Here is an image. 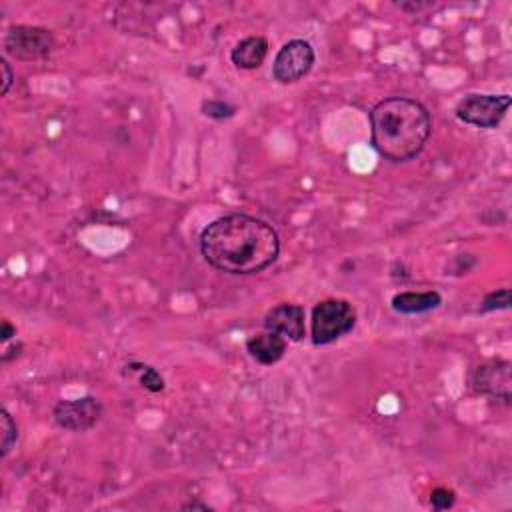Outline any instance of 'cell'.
Wrapping results in <instances>:
<instances>
[{
    "label": "cell",
    "mask_w": 512,
    "mask_h": 512,
    "mask_svg": "<svg viewBox=\"0 0 512 512\" xmlns=\"http://www.w3.org/2000/svg\"><path fill=\"white\" fill-rule=\"evenodd\" d=\"M0 428H3V450H0V455L6 456L10 450H13L16 438H18V430L16 425L13 421V416H10L6 411L0 413Z\"/></svg>",
    "instance_id": "14"
},
{
    "label": "cell",
    "mask_w": 512,
    "mask_h": 512,
    "mask_svg": "<svg viewBox=\"0 0 512 512\" xmlns=\"http://www.w3.org/2000/svg\"><path fill=\"white\" fill-rule=\"evenodd\" d=\"M266 55H269V40L264 36H247L232 48V65L242 70H254L262 67Z\"/></svg>",
    "instance_id": "11"
},
{
    "label": "cell",
    "mask_w": 512,
    "mask_h": 512,
    "mask_svg": "<svg viewBox=\"0 0 512 512\" xmlns=\"http://www.w3.org/2000/svg\"><path fill=\"white\" fill-rule=\"evenodd\" d=\"M247 351L256 363L271 366L281 361L286 353V339L276 333H259L247 339Z\"/></svg>",
    "instance_id": "10"
},
{
    "label": "cell",
    "mask_w": 512,
    "mask_h": 512,
    "mask_svg": "<svg viewBox=\"0 0 512 512\" xmlns=\"http://www.w3.org/2000/svg\"><path fill=\"white\" fill-rule=\"evenodd\" d=\"M202 112L209 118L224 120V118L234 117V112H237V108H234L232 105H229V102H222V100H204L202 102Z\"/></svg>",
    "instance_id": "16"
},
{
    "label": "cell",
    "mask_w": 512,
    "mask_h": 512,
    "mask_svg": "<svg viewBox=\"0 0 512 512\" xmlns=\"http://www.w3.org/2000/svg\"><path fill=\"white\" fill-rule=\"evenodd\" d=\"M470 384L475 393L508 404L512 398V366L503 358H490L475 368Z\"/></svg>",
    "instance_id": "7"
},
{
    "label": "cell",
    "mask_w": 512,
    "mask_h": 512,
    "mask_svg": "<svg viewBox=\"0 0 512 512\" xmlns=\"http://www.w3.org/2000/svg\"><path fill=\"white\" fill-rule=\"evenodd\" d=\"M393 309L401 314H425L443 304V296L436 291L426 292H398L393 296Z\"/></svg>",
    "instance_id": "12"
},
{
    "label": "cell",
    "mask_w": 512,
    "mask_h": 512,
    "mask_svg": "<svg viewBox=\"0 0 512 512\" xmlns=\"http://www.w3.org/2000/svg\"><path fill=\"white\" fill-rule=\"evenodd\" d=\"M433 132V118L423 102L391 97L371 110L373 147L391 162H408L421 155Z\"/></svg>",
    "instance_id": "2"
},
{
    "label": "cell",
    "mask_w": 512,
    "mask_h": 512,
    "mask_svg": "<svg viewBox=\"0 0 512 512\" xmlns=\"http://www.w3.org/2000/svg\"><path fill=\"white\" fill-rule=\"evenodd\" d=\"M510 306V291L498 289L485 296L483 304H480V312H493V311H507Z\"/></svg>",
    "instance_id": "15"
},
{
    "label": "cell",
    "mask_w": 512,
    "mask_h": 512,
    "mask_svg": "<svg viewBox=\"0 0 512 512\" xmlns=\"http://www.w3.org/2000/svg\"><path fill=\"white\" fill-rule=\"evenodd\" d=\"M455 503H456V495L448 488H436L433 490V495H430V505H433L435 510L453 508Z\"/></svg>",
    "instance_id": "17"
},
{
    "label": "cell",
    "mask_w": 512,
    "mask_h": 512,
    "mask_svg": "<svg viewBox=\"0 0 512 512\" xmlns=\"http://www.w3.org/2000/svg\"><path fill=\"white\" fill-rule=\"evenodd\" d=\"M306 312L301 304L282 302L269 311L264 319L266 331L276 333L292 343H299L306 334Z\"/></svg>",
    "instance_id": "9"
},
{
    "label": "cell",
    "mask_w": 512,
    "mask_h": 512,
    "mask_svg": "<svg viewBox=\"0 0 512 512\" xmlns=\"http://www.w3.org/2000/svg\"><path fill=\"white\" fill-rule=\"evenodd\" d=\"M0 336H3L5 343H8L10 339H13V336H16V329L8 321H5L3 323V333H0Z\"/></svg>",
    "instance_id": "19"
},
{
    "label": "cell",
    "mask_w": 512,
    "mask_h": 512,
    "mask_svg": "<svg viewBox=\"0 0 512 512\" xmlns=\"http://www.w3.org/2000/svg\"><path fill=\"white\" fill-rule=\"evenodd\" d=\"M53 416L55 423L68 433H87L102 418V404L98 398L90 394L75 398V401H60L55 406Z\"/></svg>",
    "instance_id": "8"
},
{
    "label": "cell",
    "mask_w": 512,
    "mask_h": 512,
    "mask_svg": "<svg viewBox=\"0 0 512 512\" xmlns=\"http://www.w3.org/2000/svg\"><path fill=\"white\" fill-rule=\"evenodd\" d=\"M314 48L309 40H289L274 56L272 77L276 83L292 85L311 73V68L314 67Z\"/></svg>",
    "instance_id": "5"
},
{
    "label": "cell",
    "mask_w": 512,
    "mask_h": 512,
    "mask_svg": "<svg viewBox=\"0 0 512 512\" xmlns=\"http://www.w3.org/2000/svg\"><path fill=\"white\" fill-rule=\"evenodd\" d=\"M0 70H3V97H5L6 92L10 90V87H13L15 75H13V68H10V65H8V60H6V58L0 60Z\"/></svg>",
    "instance_id": "18"
},
{
    "label": "cell",
    "mask_w": 512,
    "mask_h": 512,
    "mask_svg": "<svg viewBox=\"0 0 512 512\" xmlns=\"http://www.w3.org/2000/svg\"><path fill=\"white\" fill-rule=\"evenodd\" d=\"M56 46L50 30L38 26H10L5 36V50L18 60L46 58Z\"/></svg>",
    "instance_id": "6"
},
{
    "label": "cell",
    "mask_w": 512,
    "mask_h": 512,
    "mask_svg": "<svg viewBox=\"0 0 512 512\" xmlns=\"http://www.w3.org/2000/svg\"><path fill=\"white\" fill-rule=\"evenodd\" d=\"M356 311L343 299H326L314 306L311 319V336L316 346L331 344L354 329Z\"/></svg>",
    "instance_id": "3"
},
{
    "label": "cell",
    "mask_w": 512,
    "mask_h": 512,
    "mask_svg": "<svg viewBox=\"0 0 512 512\" xmlns=\"http://www.w3.org/2000/svg\"><path fill=\"white\" fill-rule=\"evenodd\" d=\"M508 108V95H468L458 102L456 118L476 128H497Z\"/></svg>",
    "instance_id": "4"
},
{
    "label": "cell",
    "mask_w": 512,
    "mask_h": 512,
    "mask_svg": "<svg viewBox=\"0 0 512 512\" xmlns=\"http://www.w3.org/2000/svg\"><path fill=\"white\" fill-rule=\"evenodd\" d=\"M200 252L224 274H259L279 259L281 239L269 222L249 214H227L200 232Z\"/></svg>",
    "instance_id": "1"
},
{
    "label": "cell",
    "mask_w": 512,
    "mask_h": 512,
    "mask_svg": "<svg viewBox=\"0 0 512 512\" xmlns=\"http://www.w3.org/2000/svg\"><path fill=\"white\" fill-rule=\"evenodd\" d=\"M182 510H210V507L209 505H200V503H189V505H184L182 507Z\"/></svg>",
    "instance_id": "20"
},
{
    "label": "cell",
    "mask_w": 512,
    "mask_h": 512,
    "mask_svg": "<svg viewBox=\"0 0 512 512\" xmlns=\"http://www.w3.org/2000/svg\"><path fill=\"white\" fill-rule=\"evenodd\" d=\"M127 368L130 373H138V383L142 388H147L148 393L165 391V381H162V376L159 374L157 368L142 364V363H130Z\"/></svg>",
    "instance_id": "13"
}]
</instances>
